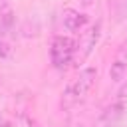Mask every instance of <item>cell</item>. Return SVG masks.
Wrapping results in <instances>:
<instances>
[{
  "instance_id": "10",
  "label": "cell",
  "mask_w": 127,
  "mask_h": 127,
  "mask_svg": "<svg viewBox=\"0 0 127 127\" xmlns=\"http://www.w3.org/2000/svg\"><path fill=\"white\" fill-rule=\"evenodd\" d=\"M6 56H10V48H8V44L0 36V58H6Z\"/></svg>"
},
{
  "instance_id": "2",
  "label": "cell",
  "mask_w": 127,
  "mask_h": 127,
  "mask_svg": "<svg viewBox=\"0 0 127 127\" xmlns=\"http://www.w3.org/2000/svg\"><path fill=\"white\" fill-rule=\"evenodd\" d=\"M75 58V42L69 36H56L50 44V64L56 69H65Z\"/></svg>"
},
{
  "instance_id": "9",
  "label": "cell",
  "mask_w": 127,
  "mask_h": 127,
  "mask_svg": "<svg viewBox=\"0 0 127 127\" xmlns=\"http://www.w3.org/2000/svg\"><path fill=\"white\" fill-rule=\"evenodd\" d=\"M117 99L127 101V79H125V81H123V85L119 87V91H117Z\"/></svg>"
},
{
  "instance_id": "12",
  "label": "cell",
  "mask_w": 127,
  "mask_h": 127,
  "mask_svg": "<svg viewBox=\"0 0 127 127\" xmlns=\"http://www.w3.org/2000/svg\"><path fill=\"white\" fill-rule=\"evenodd\" d=\"M69 127H83L81 123H75V125H69Z\"/></svg>"
},
{
  "instance_id": "4",
  "label": "cell",
  "mask_w": 127,
  "mask_h": 127,
  "mask_svg": "<svg viewBox=\"0 0 127 127\" xmlns=\"http://www.w3.org/2000/svg\"><path fill=\"white\" fill-rule=\"evenodd\" d=\"M125 111H127V101L115 99V101H113L111 105H107L105 111L101 113L97 127H119V123H121L123 117H125Z\"/></svg>"
},
{
  "instance_id": "1",
  "label": "cell",
  "mask_w": 127,
  "mask_h": 127,
  "mask_svg": "<svg viewBox=\"0 0 127 127\" xmlns=\"http://www.w3.org/2000/svg\"><path fill=\"white\" fill-rule=\"evenodd\" d=\"M95 77H97L95 67H83V69L67 83V87L64 89V93H62V107H64V109H71V107H75L79 101H83V97L87 95V91L93 87Z\"/></svg>"
},
{
  "instance_id": "11",
  "label": "cell",
  "mask_w": 127,
  "mask_h": 127,
  "mask_svg": "<svg viewBox=\"0 0 127 127\" xmlns=\"http://www.w3.org/2000/svg\"><path fill=\"white\" fill-rule=\"evenodd\" d=\"M81 2H83V4H85V6H89V4H91V2H93V0H81Z\"/></svg>"
},
{
  "instance_id": "6",
  "label": "cell",
  "mask_w": 127,
  "mask_h": 127,
  "mask_svg": "<svg viewBox=\"0 0 127 127\" xmlns=\"http://www.w3.org/2000/svg\"><path fill=\"white\" fill-rule=\"evenodd\" d=\"M62 24L67 32H79L85 24H87V16L73 10V8H65L62 14Z\"/></svg>"
},
{
  "instance_id": "5",
  "label": "cell",
  "mask_w": 127,
  "mask_h": 127,
  "mask_svg": "<svg viewBox=\"0 0 127 127\" xmlns=\"http://www.w3.org/2000/svg\"><path fill=\"white\" fill-rule=\"evenodd\" d=\"M125 71H127V38L119 44L113 60H111V65H109V79L113 83H119L123 77H125Z\"/></svg>"
},
{
  "instance_id": "7",
  "label": "cell",
  "mask_w": 127,
  "mask_h": 127,
  "mask_svg": "<svg viewBox=\"0 0 127 127\" xmlns=\"http://www.w3.org/2000/svg\"><path fill=\"white\" fill-rule=\"evenodd\" d=\"M12 22H14V18H12V10H10V6H2L0 8V36H4V34H8L10 30H12Z\"/></svg>"
},
{
  "instance_id": "3",
  "label": "cell",
  "mask_w": 127,
  "mask_h": 127,
  "mask_svg": "<svg viewBox=\"0 0 127 127\" xmlns=\"http://www.w3.org/2000/svg\"><path fill=\"white\" fill-rule=\"evenodd\" d=\"M99 34H101V22H95L85 32H81V36H79V40L75 44V58H77V62H83L93 52V48H95V44L99 40Z\"/></svg>"
},
{
  "instance_id": "8",
  "label": "cell",
  "mask_w": 127,
  "mask_h": 127,
  "mask_svg": "<svg viewBox=\"0 0 127 127\" xmlns=\"http://www.w3.org/2000/svg\"><path fill=\"white\" fill-rule=\"evenodd\" d=\"M127 18V0H117L115 2V20L121 22Z\"/></svg>"
},
{
  "instance_id": "13",
  "label": "cell",
  "mask_w": 127,
  "mask_h": 127,
  "mask_svg": "<svg viewBox=\"0 0 127 127\" xmlns=\"http://www.w3.org/2000/svg\"><path fill=\"white\" fill-rule=\"evenodd\" d=\"M0 127H4V119L2 117H0Z\"/></svg>"
}]
</instances>
